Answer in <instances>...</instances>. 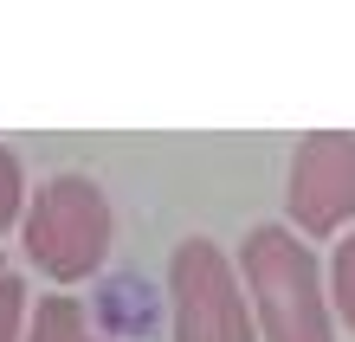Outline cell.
Here are the masks:
<instances>
[{
  "mask_svg": "<svg viewBox=\"0 0 355 342\" xmlns=\"http://www.w3.org/2000/svg\"><path fill=\"white\" fill-rule=\"evenodd\" d=\"M239 277H245V304H252L259 342H336L323 265L310 252V239H297L291 226H252L245 232Z\"/></svg>",
  "mask_w": 355,
  "mask_h": 342,
  "instance_id": "obj_1",
  "label": "cell"
},
{
  "mask_svg": "<svg viewBox=\"0 0 355 342\" xmlns=\"http://www.w3.org/2000/svg\"><path fill=\"white\" fill-rule=\"evenodd\" d=\"M19 213H26V168H19L13 148H0V232H7Z\"/></svg>",
  "mask_w": 355,
  "mask_h": 342,
  "instance_id": "obj_8",
  "label": "cell"
},
{
  "mask_svg": "<svg viewBox=\"0 0 355 342\" xmlns=\"http://www.w3.org/2000/svg\"><path fill=\"white\" fill-rule=\"evenodd\" d=\"M329 316L355 330V232H343V246L329 252Z\"/></svg>",
  "mask_w": 355,
  "mask_h": 342,
  "instance_id": "obj_6",
  "label": "cell"
},
{
  "mask_svg": "<svg viewBox=\"0 0 355 342\" xmlns=\"http://www.w3.org/2000/svg\"><path fill=\"white\" fill-rule=\"evenodd\" d=\"M116 213L103 200L91 175H52L33 187L26 213H19V246H26L33 271H46L52 284H78L110 259Z\"/></svg>",
  "mask_w": 355,
  "mask_h": 342,
  "instance_id": "obj_2",
  "label": "cell"
},
{
  "mask_svg": "<svg viewBox=\"0 0 355 342\" xmlns=\"http://www.w3.org/2000/svg\"><path fill=\"white\" fill-rule=\"evenodd\" d=\"M26 316H33V304H26V277L0 259V342H26Z\"/></svg>",
  "mask_w": 355,
  "mask_h": 342,
  "instance_id": "obj_7",
  "label": "cell"
},
{
  "mask_svg": "<svg viewBox=\"0 0 355 342\" xmlns=\"http://www.w3.org/2000/svg\"><path fill=\"white\" fill-rule=\"evenodd\" d=\"M26 342H103V336L91 330L85 304L58 291V297H39V304H33V316H26Z\"/></svg>",
  "mask_w": 355,
  "mask_h": 342,
  "instance_id": "obj_5",
  "label": "cell"
},
{
  "mask_svg": "<svg viewBox=\"0 0 355 342\" xmlns=\"http://www.w3.org/2000/svg\"><path fill=\"white\" fill-rule=\"evenodd\" d=\"M284 213L297 239H336L355 226V130H310L291 148Z\"/></svg>",
  "mask_w": 355,
  "mask_h": 342,
  "instance_id": "obj_4",
  "label": "cell"
},
{
  "mask_svg": "<svg viewBox=\"0 0 355 342\" xmlns=\"http://www.w3.org/2000/svg\"><path fill=\"white\" fill-rule=\"evenodd\" d=\"M168 316L175 342H259L233 252H220L207 232L181 239L168 259Z\"/></svg>",
  "mask_w": 355,
  "mask_h": 342,
  "instance_id": "obj_3",
  "label": "cell"
}]
</instances>
